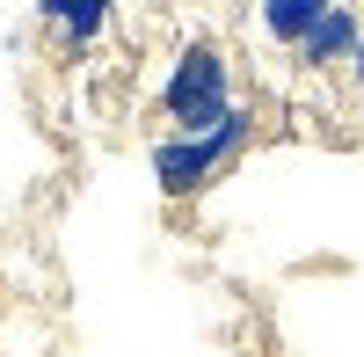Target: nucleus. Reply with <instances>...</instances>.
Here are the masks:
<instances>
[{
	"label": "nucleus",
	"instance_id": "1",
	"mask_svg": "<svg viewBox=\"0 0 364 357\" xmlns=\"http://www.w3.org/2000/svg\"><path fill=\"white\" fill-rule=\"evenodd\" d=\"M248 139H255V110H248V102H233L211 132H168V139H154V190H161L168 204L204 197V190L240 161V146H248Z\"/></svg>",
	"mask_w": 364,
	"mask_h": 357
},
{
	"label": "nucleus",
	"instance_id": "4",
	"mask_svg": "<svg viewBox=\"0 0 364 357\" xmlns=\"http://www.w3.org/2000/svg\"><path fill=\"white\" fill-rule=\"evenodd\" d=\"M37 15H44V29L66 51H87L109 29V15H117V0H37Z\"/></svg>",
	"mask_w": 364,
	"mask_h": 357
},
{
	"label": "nucleus",
	"instance_id": "2",
	"mask_svg": "<svg viewBox=\"0 0 364 357\" xmlns=\"http://www.w3.org/2000/svg\"><path fill=\"white\" fill-rule=\"evenodd\" d=\"M233 102H240V95H233V58L211 44V37L182 44L175 73H168V87H161V117H168L175 132H211Z\"/></svg>",
	"mask_w": 364,
	"mask_h": 357
},
{
	"label": "nucleus",
	"instance_id": "5",
	"mask_svg": "<svg viewBox=\"0 0 364 357\" xmlns=\"http://www.w3.org/2000/svg\"><path fill=\"white\" fill-rule=\"evenodd\" d=\"M336 8V0H255V22H262V37L269 44H284V51H299L314 37V22Z\"/></svg>",
	"mask_w": 364,
	"mask_h": 357
},
{
	"label": "nucleus",
	"instance_id": "3",
	"mask_svg": "<svg viewBox=\"0 0 364 357\" xmlns=\"http://www.w3.org/2000/svg\"><path fill=\"white\" fill-rule=\"evenodd\" d=\"M299 66H314V73H350V80H364V22H357V8H328L321 22H314V37L299 44Z\"/></svg>",
	"mask_w": 364,
	"mask_h": 357
}]
</instances>
